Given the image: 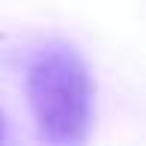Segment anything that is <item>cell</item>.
Instances as JSON below:
<instances>
[{
  "instance_id": "1",
  "label": "cell",
  "mask_w": 146,
  "mask_h": 146,
  "mask_svg": "<svg viewBox=\"0 0 146 146\" xmlns=\"http://www.w3.org/2000/svg\"><path fill=\"white\" fill-rule=\"evenodd\" d=\"M27 102L39 140L78 146L92 122V81L84 57L69 45H51L33 57L27 69Z\"/></svg>"
},
{
  "instance_id": "2",
  "label": "cell",
  "mask_w": 146,
  "mask_h": 146,
  "mask_svg": "<svg viewBox=\"0 0 146 146\" xmlns=\"http://www.w3.org/2000/svg\"><path fill=\"white\" fill-rule=\"evenodd\" d=\"M3 134H6V119H3V113H0V140H3Z\"/></svg>"
}]
</instances>
